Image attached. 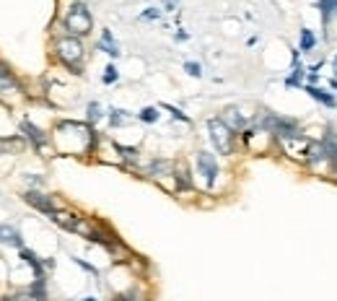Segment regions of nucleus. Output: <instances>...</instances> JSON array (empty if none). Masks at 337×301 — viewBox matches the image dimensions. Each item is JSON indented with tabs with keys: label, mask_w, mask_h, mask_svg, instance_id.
I'll list each match as a JSON object with an SVG mask.
<instances>
[{
	"label": "nucleus",
	"mask_w": 337,
	"mask_h": 301,
	"mask_svg": "<svg viewBox=\"0 0 337 301\" xmlns=\"http://www.w3.org/2000/svg\"><path fill=\"white\" fill-rule=\"evenodd\" d=\"M109 122H112V128H122V125H127V122H132V114L125 112V109H112Z\"/></svg>",
	"instance_id": "obj_16"
},
{
	"label": "nucleus",
	"mask_w": 337,
	"mask_h": 301,
	"mask_svg": "<svg viewBox=\"0 0 337 301\" xmlns=\"http://www.w3.org/2000/svg\"><path fill=\"white\" fill-rule=\"evenodd\" d=\"M81 301H99L96 296H86V298H81Z\"/></svg>",
	"instance_id": "obj_28"
},
{
	"label": "nucleus",
	"mask_w": 337,
	"mask_h": 301,
	"mask_svg": "<svg viewBox=\"0 0 337 301\" xmlns=\"http://www.w3.org/2000/svg\"><path fill=\"white\" fill-rule=\"evenodd\" d=\"M329 166H332V171L337 174V153H332V156H329Z\"/></svg>",
	"instance_id": "obj_26"
},
{
	"label": "nucleus",
	"mask_w": 337,
	"mask_h": 301,
	"mask_svg": "<svg viewBox=\"0 0 337 301\" xmlns=\"http://www.w3.org/2000/svg\"><path fill=\"white\" fill-rule=\"evenodd\" d=\"M184 70H187L192 78H200V76H203V65H200V63H192V60L184 63Z\"/></svg>",
	"instance_id": "obj_21"
},
{
	"label": "nucleus",
	"mask_w": 337,
	"mask_h": 301,
	"mask_svg": "<svg viewBox=\"0 0 337 301\" xmlns=\"http://www.w3.org/2000/svg\"><path fill=\"white\" fill-rule=\"evenodd\" d=\"M52 221H55L60 228H65V231H76V228H78V216H73V213H65V210H55V213H52L49 216Z\"/></svg>",
	"instance_id": "obj_10"
},
{
	"label": "nucleus",
	"mask_w": 337,
	"mask_h": 301,
	"mask_svg": "<svg viewBox=\"0 0 337 301\" xmlns=\"http://www.w3.org/2000/svg\"><path fill=\"white\" fill-rule=\"evenodd\" d=\"M259 128L264 133L280 138V140H286V143H288V140H298L301 138V125L296 119L283 117V114H273V112H264L259 117Z\"/></svg>",
	"instance_id": "obj_1"
},
{
	"label": "nucleus",
	"mask_w": 337,
	"mask_h": 301,
	"mask_svg": "<svg viewBox=\"0 0 337 301\" xmlns=\"http://www.w3.org/2000/svg\"><path fill=\"white\" fill-rule=\"evenodd\" d=\"M0 242L6 244H13V247H21V236L13 226H0Z\"/></svg>",
	"instance_id": "obj_14"
},
{
	"label": "nucleus",
	"mask_w": 337,
	"mask_h": 301,
	"mask_svg": "<svg viewBox=\"0 0 337 301\" xmlns=\"http://www.w3.org/2000/svg\"><path fill=\"white\" fill-rule=\"evenodd\" d=\"M55 49H57V57L70 68L81 73V60H83V44L78 42V37H60L55 42Z\"/></svg>",
	"instance_id": "obj_3"
},
{
	"label": "nucleus",
	"mask_w": 337,
	"mask_h": 301,
	"mask_svg": "<svg viewBox=\"0 0 337 301\" xmlns=\"http://www.w3.org/2000/svg\"><path fill=\"white\" fill-rule=\"evenodd\" d=\"M164 6H166V8H169V11H171V8H174V6H176V0H164Z\"/></svg>",
	"instance_id": "obj_27"
},
{
	"label": "nucleus",
	"mask_w": 337,
	"mask_h": 301,
	"mask_svg": "<svg viewBox=\"0 0 337 301\" xmlns=\"http://www.w3.org/2000/svg\"><path fill=\"white\" fill-rule=\"evenodd\" d=\"M304 91H306L314 101L324 104V107H329V109H334V107H337V99L327 91V88H319V86H309V83H304Z\"/></svg>",
	"instance_id": "obj_8"
},
{
	"label": "nucleus",
	"mask_w": 337,
	"mask_h": 301,
	"mask_svg": "<svg viewBox=\"0 0 337 301\" xmlns=\"http://www.w3.org/2000/svg\"><path fill=\"white\" fill-rule=\"evenodd\" d=\"M88 119H91V122L101 119V104H96V101L88 104Z\"/></svg>",
	"instance_id": "obj_24"
},
{
	"label": "nucleus",
	"mask_w": 337,
	"mask_h": 301,
	"mask_svg": "<svg viewBox=\"0 0 337 301\" xmlns=\"http://www.w3.org/2000/svg\"><path fill=\"white\" fill-rule=\"evenodd\" d=\"M138 119H140V122H148V125L158 122V107H146V109H140Z\"/></svg>",
	"instance_id": "obj_19"
},
{
	"label": "nucleus",
	"mask_w": 337,
	"mask_h": 301,
	"mask_svg": "<svg viewBox=\"0 0 337 301\" xmlns=\"http://www.w3.org/2000/svg\"><path fill=\"white\" fill-rule=\"evenodd\" d=\"M221 119H223L231 130H244V128H246V117L241 114V109H239V107H228V109L223 112V117H221Z\"/></svg>",
	"instance_id": "obj_9"
},
{
	"label": "nucleus",
	"mask_w": 337,
	"mask_h": 301,
	"mask_svg": "<svg viewBox=\"0 0 337 301\" xmlns=\"http://www.w3.org/2000/svg\"><path fill=\"white\" fill-rule=\"evenodd\" d=\"M21 130L26 133V138H29V140H31V143L37 146V148H44L47 138H44V133H42V130H37V128L31 125V122H24V125H21Z\"/></svg>",
	"instance_id": "obj_12"
},
{
	"label": "nucleus",
	"mask_w": 337,
	"mask_h": 301,
	"mask_svg": "<svg viewBox=\"0 0 337 301\" xmlns=\"http://www.w3.org/2000/svg\"><path fill=\"white\" fill-rule=\"evenodd\" d=\"M21 257L31 265V268H34V273H37V280L42 278V265H39V260H37V255H34V252H29V250H21Z\"/></svg>",
	"instance_id": "obj_20"
},
{
	"label": "nucleus",
	"mask_w": 337,
	"mask_h": 301,
	"mask_svg": "<svg viewBox=\"0 0 337 301\" xmlns=\"http://www.w3.org/2000/svg\"><path fill=\"white\" fill-rule=\"evenodd\" d=\"M65 26L70 31V37H86V34H91L94 19H91V13H88L86 3H73V6L68 8Z\"/></svg>",
	"instance_id": "obj_2"
},
{
	"label": "nucleus",
	"mask_w": 337,
	"mask_h": 301,
	"mask_svg": "<svg viewBox=\"0 0 337 301\" xmlns=\"http://www.w3.org/2000/svg\"><path fill=\"white\" fill-rule=\"evenodd\" d=\"M174 174V164L171 161H153L151 164V176L153 179H164V176Z\"/></svg>",
	"instance_id": "obj_13"
},
{
	"label": "nucleus",
	"mask_w": 337,
	"mask_h": 301,
	"mask_svg": "<svg viewBox=\"0 0 337 301\" xmlns=\"http://www.w3.org/2000/svg\"><path fill=\"white\" fill-rule=\"evenodd\" d=\"M0 88H16V78L3 63H0Z\"/></svg>",
	"instance_id": "obj_18"
},
{
	"label": "nucleus",
	"mask_w": 337,
	"mask_h": 301,
	"mask_svg": "<svg viewBox=\"0 0 337 301\" xmlns=\"http://www.w3.org/2000/svg\"><path fill=\"white\" fill-rule=\"evenodd\" d=\"M117 78H119V73H117V68L114 65H106V70H104V83H117Z\"/></svg>",
	"instance_id": "obj_22"
},
{
	"label": "nucleus",
	"mask_w": 337,
	"mask_h": 301,
	"mask_svg": "<svg viewBox=\"0 0 337 301\" xmlns=\"http://www.w3.org/2000/svg\"><path fill=\"white\" fill-rule=\"evenodd\" d=\"M164 109H169L171 112V117H176V119H182V122H189V117L182 112V109H176V107H171V104H164Z\"/></svg>",
	"instance_id": "obj_25"
},
{
	"label": "nucleus",
	"mask_w": 337,
	"mask_h": 301,
	"mask_svg": "<svg viewBox=\"0 0 337 301\" xmlns=\"http://www.w3.org/2000/svg\"><path fill=\"white\" fill-rule=\"evenodd\" d=\"M194 164H197L200 176H205V185L208 187L216 185V176H218V161H216V156L208 153V151H200L197 158H194Z\"/></svg>",
	"instance_id": "obj_5"
},
{
	"label": "nucleus",
	"mask_w": 337,
	"mask_h": 301,
	"mask_svg": "<svg viewBox=\"0 0 337 301\" xmlns=\"http://www.w3.org/2000/svg\"><path fill=\"white\" fill-rule=\"evenodd\" d=\"M319 8H322V21L329 24V19L337 13V0H319Z\"/></svg>",
	"instance_id": "obj_17"
},
{
	"label": "nucleus",
	"mask_w": 337,
	"mask_h": 301,
	"mask_svg": "<svg viewBox=\"0 0 337 301\" xmlns=\"http://www.w3.org/2000/svg\"><path fill=\"white\" fill-rule=\"evenodd\" d=\"M334 70H337V57H334Z\"/></svg>",
	"instance_id": "obj_29"
},
{
	"label": "nucleus",
	"mask_w": 337,
	"mask_h": 301,
	"mask_svg": "<svg viewBox=\"0 0 337 301\" xmlns=\"http://www.w3.org/2000/svg\"><path fill=\"white\" fill-rule=\"evenodd\" d=\"M24 200H26L29 205H34L37 210H42V213H47V216H52V213H55V205H52V200H49V198H44L42 192H34V190H29V192L24 195Z\"/></svg>",
	"instance_id": "obj_7"
},
{
	"label": "nucleus",
	"mask_w": 337,
	"mask_h": 301,
	"mask_svg": "<svg viewBox=\"0 0 337 301\" xmlns=\"http://www.w3.org/2000/svg\"><path fill=\"white\" fill-rule=\"evenodd\" d=\"M298 47H301V52H311V49L316 47V37H314V31H309V29H301Z\"/></svg>",
	"instance_id": "obj_15"
},
{
	"label": "nucleus",
	"mask_w": 337,
	"mask_h": 301,
	"mask_svg": "<svg viewBox=\"0 0 337 301\" xmlns=\"http://www.w3.org/2000/svg\"><path fill=\"white\" fill-rule=\"evenodd\" d=\"M101 52H106L109 57H119V44L114 42V37H112V31H104L101 34V39H99V44H96Z\"/></svg>",
	"instance_id": "obj_11"
},
{
	"label": "nucleus",
	"mask_w": 337,
	"mask_h": 301,
	"mask_svg": "<svg viewBox=\"0 0 337 301\" xmlns=\"http://www.w3.org/2000/svg\"><path fill=\"white\" fill-rule=\"evenodd\" d=\"M208 130H210L213 146H216V151H218L221 156H228V153L234 151V130L228 128L221 117L208 119Z\"/></svg>",
	"instance_id": "obj_4"
},
{
	"label": "nucleus",
	"mask_w": 337,
	"mask_h": 301,
	"mask_svg": "<svg viewBox=\"0 0 337 301\" xmlns=\"http://www.w3.org/2000/svg\"><path fill=\"white\" fill-rule=\"evenodd\" d=\"M156 19H161V11L158 8H146L140 13V21H156Z\"/></svg>",
	"instance_id": "obj_23"
},
{
	"label": "nucleus",
	"mask_w": 337,
	"mask_h": 301,
	"mask_svg": "<svg viewBox=\"0 0 337 301\" xmlns=\"http://www.w3.org/2000/svg\"><path fill=\"white\" fill-rule=\"evenodd\" d=\"M304 161H306L309 166H316V164L329 161L327 146L322 143V140H309V146H306V151H304Z\"/></svg>",
	"instance_id": "obj_6"
}]
</instances>
